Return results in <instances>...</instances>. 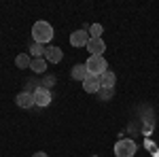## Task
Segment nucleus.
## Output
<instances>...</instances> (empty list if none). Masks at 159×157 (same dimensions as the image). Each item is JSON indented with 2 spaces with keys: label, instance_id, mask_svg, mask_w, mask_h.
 I'll return each instance as SVG.
<instances>
[{
  "label": "nucleus",
  "instance_id": "f257e3e1",
  "mask_svg": "<svg viewBox=\"0 0 159 157\" xmlns=\"http://www.w3.org/2000/svg\"><path fill=\"white\" fill-rule=\"evenodd\" d=\"M53 38V28H51L49 21H36L32 25V40L34 43H40V45H47Z\"/></svg>",
  "mask_w": 159,
  "mask_h": 157
},
{
  "label": "nucleus",
  "instance_id": "f03ea898",
  "mask_svg": "<svg viewBox=\"0 0 159 157\" xmlns=\"http://www.w3.org/2000/svg\"><path fill=\"white\" fill-rule=\"evenodd\" d=\"M85 66H87V70H89V74H93V76H100V74H104L108 70V64L104 60V55H89Z\"/></svg>",
  "mask_w": 159,
  "mask_h": 157
},
{
  "label": "nucleus",
  "instance_id": "7ed1b4c3",
  "mask_svg": "<svg viewBox=\"0 0 159 157\" xmlns=\"http://www.w3.org/2000/svg\"><path fill=\"white\" fill-rule=\"evenodd\" d=\"M138 146L132 138H121L117 145H115V155L117 157H134Z\"/></svg>",
  "mask_w": 159,
  "mask_h": 157
},
{
  "label": "nucleus",
  "instance_id": "20e7f679",
  "mask_svg": "<svg viewBox=\"0 0 159 157\" xmlns=\"http://www.w3.org/2000/svg\"><path fill=\"white\" fill-rule=\"evenodd\" d=\"M32 94H34V106H40V109H47V106L51 104V100H53L51 91H49V89H45L43 85H38Z\"/></svg>",
  "mask_w": 159,
  "mask_h": 157
},
{
  "label": "nucleus",
  "instance_id": "39448f33",
  "mask_svg": "<svg viewBox=\"0 0 159 157\" xmlns=\"http://www.w3.org/2000/svg\"><path fill=\"white\" fill-rule=\"evenodd\" d=\"M89 43V32L87 30H74L70 34V45L72 47H87Z\"/></svg>",
  "mask_w": 159,
  "mask_h": 157
},
{
  "label": "nucleus",
  "instance_id": "423d86ee",
  "mask_svg": "<svg viewBox=\"0 0 159 157\" xmlns=\"http://www.w3.org/2000/svg\"><path fill=\"white\" fill-rule=\"evenodd\" d=\"M15 104L19 109H32L34 106V94L32 91H19L15 98Z\"/></svg>",
  "mask_w": 159,
  "mask_h": 157
},
{
  "label": "nucleus",
  "instance_id": "0eeeda50",
  "mask_svg": "<svg viewBox=\"0 0 159 157\" xmlns=\"http://www.w3.org/2000/svg\"><path fill=\"white\" fill-rule=\"evenodd\" d=\"M87 51H89V55H102V53L106 51V43H104L102 38H89Z\"/></svg>",
  "mask_w": 159,
  "mask_h": 157
},
{
  "label": "nucleus",
  "instance_id": "6e6552de",
  "mask_svg": "<svg viewBox=\"0 0 159 157\" xmlns=\"http://www.w3.org/2000/svg\"><path fill=\"white\" fill-rule=\"evenodd\" d=\"M83 89H85L87 94H98L100 89H102V85H100V76L89 74L85 81H83Z\"/></svg>",
  "mask_w": 159,
  "mask_h": 157
},
{
  "label": "nucleus",
  "instance_id": "1a4fd4ad",
  "mask_svg": "<svg viewBox=\"0 0 159 157\" xmlns=\"http://www.w3.org/2000/svg\"><path fill=\"white\" fill-rule=\"evenodd\" d=\"M115 83H117V74L112 70H106L104 74H100V85L102 89H115Z\"/></svg>",
  "mask_w": 159,
  "mask_h": 157
},
{
  "label": "nucleus",
  "instance_id": "9d476101",
  "mask_svg": "<svg viewBox=\"0 0 159 157\" xmlns=\"http://www.w3.org/2000/svg\"><path fill=\"white\" fill-rule=\"evenodd\" d=\"M45 60L51 62V64H57V62L64 60V53H61L60 47H47V51H45Z\"/></svg>",
  "mask_w": 159,
  "mask_h": 157
},
{
  "label": "nucleus",
  "instance_id": "9b49d317",
  "mask_svg": "<svg viewBox=\"0 0 159 157\" xmlns=\"http://www.w3.org/2000/svg\"><path fill=\"white\" fill-rule=\"evenodd\" d=\"M87 76H89V70H87L85 64H76V66L72 68V79L74 81H81V83H83Z\"/></svg>",
  "mask_w": 159,
  "mask_h": 157
},
{
  "label": "nucleus",
  "instance_id": "f8f14e48",
  "mask_svg": "<svg viewBox=\"0 0 159 157\" xmlns=\"http://www.w3.org/2000/svg\"><path fill=\"white\" fill-rule=\"evenodd\" d=\"M45 51H47L45 45H40V43H34V40H32V45H30V55H32V60H36V58H45Z\"/></svg>",
  "mask_w": 159,
  "mask_h": 157
},
{
  "label": "nucleus",
  "instance_id": "ddd939ff",
  "mask_svg": "<svg viewBox=\"0 0 159 157\" xmlns=\"http://www.w3.org/2000/svg\"><path fill=\"white\" fill-rule=\"evenodd\" d=\"M15 66L21 68V70H24V68H30V66H32V55H28V53H19V55L15 58Z\"/></svg>",
  "mask_w": 159,
  "mask_h": 157
},
{
  "label": "nucleus",
  "instance_id": "4468645a",
  "mask_svg": "<svg viewBox=\"0 0 159 157\" xmlns=\"http://www.w3.org/2000/svg\"><path fill=\"white\" fill-rule=\"evenodd\" d=\"M30 68L36 74H43L47 70V60H45V58H36V60H32V66H30Z\"/></svg>",
  "mask_w": 159,
  "mask_h": 157
},
{
  "label": "nucleus",
  "instance_id": "2eb2a0df",
  "mask_svg": "<svg viewBox=\"0 0 159 157\" xmlns=\"http://www.w3.org/2000/svg\"><path fill=\"white\" fill-rule=\"evenodd\" d=\"M87 32H89V38H102V32H104V28H102V24H91Z\"/></svg>",
  "mask_w": 159,
  "mask_h": 157
},
{
  "label": "nucleus",
  "instance_id": "dca6fc26",
  "mask_svg": "<svg viewBox=\"0 0 159 157\" xmlns=\"http://www.w3.org/2000/svg\"><path fill=\"white\" fill-rule=\"evenodd\" d=\"M112 96H115V89H100V91H98V98L102 100V102H106V100H110Z\"/></svg>",
  "mask_w": 159,
  "mask_h": 157
},
{
  "label": "nucleus",
  "instance_id": "f3484780",
  "mask_svg": "<svg viewBox=\"0 0 159 157\" xmlns=\"http://www.w3.org/2000/svg\"><path fill=\"white\" fill-rule=\"evenodd\" d=\"M53 83H55V79H53V76L49 74V76H45V81H43L40 85H43L45 89H49V91H51V87H53Z\"/></svg>",
  "mask_w": 159,
  "mask_h": 157
},
{
  "label": "nucleus",
  "instance_id": "a211bd4d",
  "mask_svg": "<svg viewBox=\"0 0 159 157\" xmlns=\"http://www.w3.org/2000/svg\"><path fill=\"white\" fill-rule=\"evenodd\" d=\"M32 157H49V155H47V153H43V151H38V153H34Z\"/></svg>",
  "mask_w": 159,
  "mask_h": 157
},
{
  "label": "nucleus",
  "instance_id": "6ab92c4d",
  "mask_svg": "<svg viewBox=\"0 0 159 157\" xmlns=\"http://www.w3.org/2000/svg\"><path fill=\"white\" fill-rule=\"evenodd\" d=\"M91 157H98V155H91Z\"/></svg>",
  "mask_w": 159,
  "mask_h": 157
}]
</instances>
